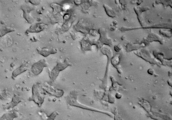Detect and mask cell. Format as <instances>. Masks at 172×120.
<instances>
[{
	"label": "cell",
	"mask_w": 172,
	"mask_h": 120,
	"mask_svg": "<svg viewBox=\"0 0 172 120\" xmlns=\"http://www.w3.org/2000/svg\"><path fill=\"white\" fill-rule=\"evenodd\" d=\"M22 101V97L20 95L15 94L13 95L10 102L6 106V109L9 110L15 107Z\"/></svg>",
	"instance_id": "ba28073f"
},
{
	"label": "cell",
	"mask_w": 172,
	"mask_h": 120,
	"mask_svg": "<svg viewBox=\"0 0 172 120\" xmlns=\"http://www.w3.org/2000/svg\"><path fill=\"white\" fill-rule=\"evenodd\" d=\"M21 8L23 12L24 18L28 23H33L34 22V19L31 15V12L34 9V8L26 5H23L21 6Z\"/></svg>",
	"instance_id": "5b68a950"
},
{
	"label": "cell",
	"mask_w": 172,
	"mask_h": 120,
	"mask_svg": "<svg viewBox=\"0 0 172 120\" xmlns=\"http://www.w3.org/2000/svg\"><path fill=\"white\" fill-rule=\"evenodd\" d=\"M71 66L68 59H66L64 62H60L52 69L50 74V77L52 82L55 81L58 77L60 72Z\"/></svg>",
	"instance_id": "7a4b0ae2"
},
{
	"label": "cell",
	"mask_w": 172,
	"mask_h": 120,
	"mask_svg": "<svg viewBox=\"0 0 172 120\" xmlns=\"http://www.w3.org/2000/svg\"><path fill=\"white\" fill-rule=\"evenodd\" d=\"M47 26L46 24L42 23L33 24L27 30L26 33H39L44 30Z\"/></svg>",
	"instance_id": "8992f818"
},
{
	"label": "cell",
	"mask_w": 172,
	"mask_h": 120,
	"mask_svg": "<svg viewBox=\"0 0 172 120\" xmlns=\"http://www.w3.org/2000/svg\"><path fill=\"white\" fill-rule=\"evenodd\" d=\"M47 66L46 60L45 59H42L32 65L31 71L33 75L37 76L40 74L44 69Z\"/></svg>",
	"instance_id": "277c9868"
},
{
	"label": "cell",
	"mask_w": 172,
	"mask_h": 120,
	"mask_svg": "<svg viewBox=\"0 0 172 120\" xmlns=\"http://www.w3.org/2000/svg\"><path fill=\"white\" fill-rule=\"evenodd\" d=\"M9 96V94L6 90L0 89V99L5 101L7 100Z\"/></svg>",
	"instance_id": "7c38bea8"
},
{
	"label": "cell",
	"mask_w": 172,
	"mask_h": 120,
	"mask_svg": "<svg viewBox=\"0 0 172 120\" xmlns=\"http://www.w3.org/2000/svg\"><path fill=\"white\" fill-rule=\"evenodd\" d=\"M15 31V29L12 27L1 26H0V37H3L8 33Z\"/></svg>",
	"instance_id": "8fae6325"
},
{
	"label": "cell",
	"mask_w": 172,
	"mask_h": 120,
	"mask_svg": "<svg viewBox=\"0 0 172 120\" xmlns=\"http://www.w3.org/2000/svg\"><path fill=\"white\" fill-rule=\"evenodd\" d=\"M42 85L45 92L53 96L60 98L64 94V91L63 90L55 88L48 83H44Z\"/></svg>",
	"instance_id": "3957f363"
},
{
	"label": "cell",
	"mask_w": 172,
	"mask_h": 120,
	"mask_svg": "<svg viewBox=\"0 0 172 120\" xmlns=\"http://www.w3.org/2000/svg\"><path fill=\"white\" fill-rule=\"evenodd\" d=\"M30 3L34 5H37L40 3V1H29Z\"/></svg>",
	"instance_id": "4fadbf2b"
},
{
	"label": "cell",
	"mask_w": 172,
	"mask_h": 120,
	"mask_svg": "<svg viewBox=\"0 0 172 120\" xmlns=\"http://www.w3.org/2000/svg\"><path fill=\"white\" fill-rule=\"evenodd\" d=\"M0 2H1V1H0Z\"/></svg>",
	"instance_id": "5bb4252c"
},
{
	"label": "cell",
	"mask_w": 172,
	"mask_h": 120,
	"mask_svg": "<svg viewBox=\"0 0 172 120\" xmlns=\"http://www.w3.org/2000/svg\"><path fill=\"white\" fill-rule=\"evenodd\" d=\"M37 51L39 54L44 57L55 54L57 52V50L52 47H43L42 49H37Z\"/></svg>",
	"instance_id": "9c48e42d"
},
{
	"label": "cell",
	"mask_w": 172,
	"mask_h": 120,
	"mask_svg": "<svg viewBox=\"0 0 172 120\" xmlns=\"http://www.w3.org/2000/svg\"><path fill=\"white\" fill-rule=\"evenodd\" d=\"M45 98V91L42 84L37 83L33 85L32 87V100L40 107L44 103Z\"/></svg>",
	"instance_id": "6da1fadb"
},
{
	"label": "cell",
	"mask_w": 172,
	"mask_h": 120,
	"mask_svg": "<svg viewBox=\"0 0 172 120\" xmlns=\"http://www.w3.org/2000/svg\"><path fill=\"white\" fill-rule=\"evenodd\" d=\"M30 65L28 63H23L13 70L12 75V78L15 79L19 75L26 71L29 68Z\"/></svg>",
	"instance_id": "52a82bcc"
},
{
	"label": "cell",
	"mask_w": 172,
	"mask_h": 120,
	"mask_svg": "<svg viewBox=\"0 0 172 120\" xmlns=\"http://www.w3.org/2000/svg\"><path fill=\"white\" fill-rule=\"evenodd\" d=\"M18 117L16 112L13 111L4 114L0 118V120H14Z\"/></svg>",
	"instance_id": "30bf717a"
}]
</instances>
